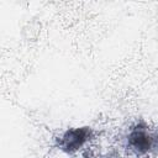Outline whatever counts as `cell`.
Listing matches in <instances>:
<instances>
[{
  "label": "cell",
  "instance_id": "6da1fadb",
  "mask_svg": "<svg viewBox=\"0 0 158 158\" xmlns=\"http://www.w3.org/2000/svg\"><path fill=\"white\" fill-rule=\"evenodd\" d=\"M125 149L136 158L158 157V128L144 120L133 122L123 137Z\"/></svg>",
  "mask_w": 158,
  "mask_h": 158
},
{
  "label": "cell",
  "instance_id": "7a4b0ae2",
  "mask_svg": "<svg viewBox=\"0 0 158 158\" xmlns=\"http://www.w3.org/2000/svg\"><path fill=\"white\" fill-rule=\"evenodd\" d=\"M94 130L90 126L69 127L54 141L57 149L65 154H74L94 138Z\"/></svg>",
  "mask_w": 158,
  "mask_h": 158
},
{
  "label": "cell",
  "instance_id": "3957f363",
  "mask_svg": "<svg viewBox=\"0 0 158 158\" xmlns=\"http://www.w3.org/2000/svg\"><path fill=\"white\" fill-rule=\"evenodd\" d=\"M104 158H115V157H112L111 154H109V156H106V157H104Z\"/></svg>",
  "mask_w": 158,
  "mask_h": 158
}]
</instances>
